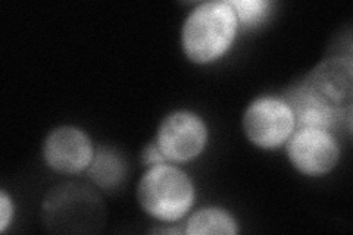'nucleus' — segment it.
Instances as JSON below:
<instances>
[{
	"label": "nucleus",
	"instance_id": "1",
	"mask_svg": "<svg viewBox=\"0 0 353 235\" xmlns=\"http://www.w3.org/2000/svg\"><path fill=\"white\" fill-rule=\"evenodd\" d=\"M239 27L230 2H205L187 17L181 43L187 58L194 63H208L221 58L233 44Z\"/></svg>",
	"mask_w": 353,
	"mask_h": 235
},
{
	"label": "nucleus",
	"instance_id": "2",
	"mask_svg": "<svg viewBox=\"0 0 353 235\" xmlns=\"http://www.w3.org/2000/svg\"><path fill=\"white\" fill-rule=\"evenodd\" d=\"M137 200L143 210L162 222H175L187 215L194 203L190 176L175 166L157 165L141 176Z\"/></svg>",
	"mask_w": 353,
	"mask_h": 235
},
{
	"label": "nucleus",
	"instance_id": "3",
	"mask_svg": "<svg viewBox=\"0 0 353 235\" xmlns=\"http://www.w3.org/2000/svg\"><path fill=\"white\" fill-rule=\"evenodd\" d=\"M307 93L333 109L352 131L353 65L349 56H331L318 63L299 83Z\"/></svg>",
	"mask_w": 353,
	"mask_h": 235
},
{
	"label": "nucleus",
	"instance_id": "4",
	"mask_svg": "<svg viewBox=\"0 0 353 235\" xmlns=\"http://www.w3.org/2000/svg\"><path fill=\"white\" fill-rule=\"evenodd\" d=\"M248 139L262 149H275L284 144L294 131L290 106L279 97H259L252 102L243 116Z\"/></svg>",
	"mask_w": 353,
	"mask_h": 235
},
{
	"label": "nucleus",
	"instance_id": "5",
	"mask_svg": "<svg viewBox=\"0 0 353 235\" xmlns=\"http://www.w3.org/2000/svg\"><path fill=\"white\" fill-rule=\"evenodd\" d=\"M208 130L201 116L187 110L174 112L162 121L157 144L171 162H187L197 158L206 145Z\"/></svg>",
	"mask_w": 353,
	"mask_h": 235
},
{
	"label": "nucleus",
	"instance_id": "6",
	"mask_svg": "<svg viewBox=\"0 0 353 235\" xmlns=\"http://www.w3.org/2000/svg\"><path fill=\"white\" fill-rule=\"evenodd\" d=\"M287 156L297 171L318 176L330 172L337 165L340 150L336 139L328 131L297 128L287 140Z\"/></svg>",
	"mask_w": 353,
	"mask_h": 235
},
{
	"label": "nucleus",
	"instance_id": "7",
	"mask_svg": "<svg viewBox=\"0 0 353 235\" xmlns=\"http://www.w3.org/2000/svg\"><path fill=\"white\" fill-rule=\"evenodd\" d=\"M43 156L48 166L59 174H79L90 166L93 145L87 134L75 127H59L44 140Z\"/></svg>",
	"mask_w": 353,
	"mask_h": 235
},
{
	"label": "nucleus",
	"instance_id": "8",
	"mask_svg": "<svg viewBox=\"0 0 353 235\" xmlns=\"http://www.w3.org/2000/svg\"><path fill=\"white\" fill-rule=\"evenodd\" d=\"M283 100L290 106L294 116V127L297 128H315L330 132V130H334L340 122L345 121L337 112L307 93L301 84H294Z\"/></svg>",
	"mask_w": 353,
	"mask_h": 235
},
{
	"label": "nucleus",
	"instance_id": "9",
	"mask_svg": "<svg viewBox=\"0 0 353 235\" xmlns=\"http://www.w3.org/2000/svg\"><path fill=\"white\" fill-rule=\"evenodd\" d=\"M184 232L189 235H234L239 232V227L228 212L206 207L189 218Z\"/></svg>",
	"mask_w": 353,
	"mask_h": 235
},
{
	"label": "nucleus",
	"instance_id": "10",
	"mask_svg": "<svg viewBox=\"0 0 353 235\" xmlns=\"http://www.w3.org/2000/svg\"><path fill=\"white\" fill-rule=\"evenodd\" d=\"M92 180L102 188H114L125 176V163L119 154L106 149L94 153L90 166L87 167Z\"/></svg>",
	"mask_w": 353,
	"mask_h": 235
},
{
	"label": "nucleus",
	"instance_id": "11",
	"mask_svg": "<svg viewBox=\"0 0 353 235\" xmlns=\"http://www.w3.org/2000/svg\"><path fill=\"white\" fill-rule=\"evenodd\" d=\"M234 8L237 19L245 25H256L267 17L271 6L267 0H230Z\"/></svg>",
	"mask_w": 353,
	"mask_h": 235
},
{
	"label": "nucleus",
	"instance_id": "12",
	"mask_svg": "<svg viewBox=\"0 0 353 235\" xmlns=\"http://www.w3.org/2000/svg\"><path fill=\"white\" fill-rule=\"evenodd\" d=\"M14 201L2 192L0 193V231L5 232L14 219Z\"/></svg>",
	"mask_w": 353,
	"mask_h": 235
},
{
	"label": "nucleus",
	"instance_id": "13",
	"mask_svg": "<svg viewBox=\"0 0 353 235\" xmlns=\"http://www.w3.org/2000/svg\"><path fill=\"white\" fill-rule=\"evenodd\" d=\"M141 161L146 166H157V165H162L167 162V158L162 154L161 149L158 147L157 143H150L146 145V149L143 150L141 153Z\"/></svg>",
	"mask_w": 353,
	"mask_h": 235
}]
</instances>
